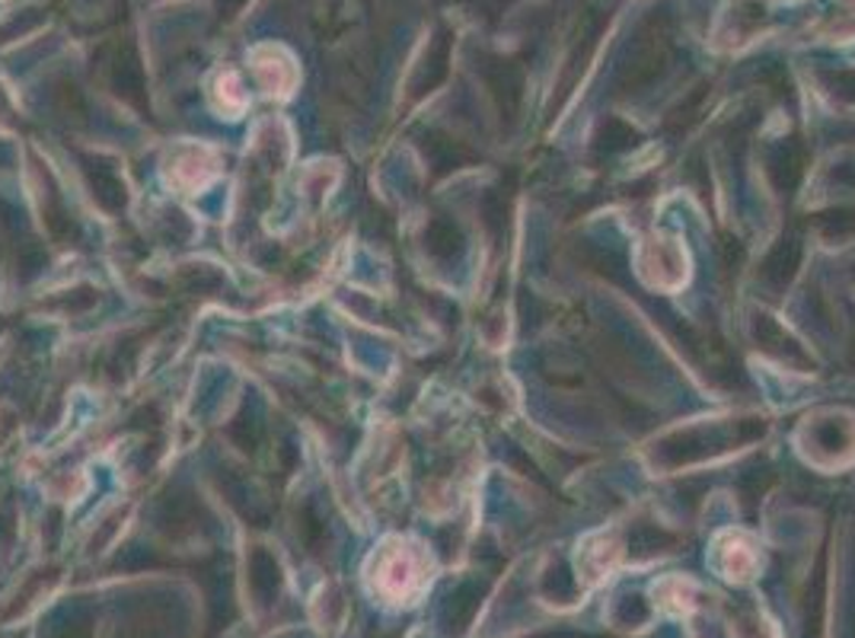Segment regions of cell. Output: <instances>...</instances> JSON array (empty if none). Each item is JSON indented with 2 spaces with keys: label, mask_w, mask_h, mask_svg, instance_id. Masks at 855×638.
I'll list each match as a JSON object with an SVG mask.
<instances>
[{
  "label": "cell",
  "mask_w": 855,
  "mask_h": 638,
  "mask_svg": "<svg viewBox=\"0 0 855 638\" xmlns=\"http://www.w3.org/2000/svg\"><path fill=\"white\" fill-rule=\"evenodd\" d=\"M418 584H421V558L413 553V550H393L380 558V565H377V587L393 597V600H399V597H409L418 590Z\"/></svg>",
  "instance_id": "obj_1"
}]
</instances>
